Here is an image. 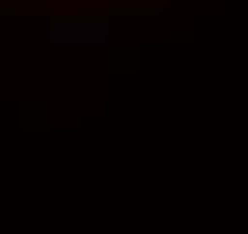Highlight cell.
<instances>
[{"mask_svg": "<svg viewBox=\"0 0 248 234\" xmlns=\"http://www.w3.org/2000/svg\"><path fill=\"white\" fill-rule=\"evenodd\" d=\"M112 29L101 18H79V22H54L50 40L54 43H108Z\"/></svg>", "mask_w": 248, "mask_h": 234, "instance_id": "6da1fadb", "label": "cell"}, {"mask_svg": "<svg viewBox=\"0 0 248 234\" xmlns=\"http://www.w3.org/2000/svg\"><path fill=\"white\" fill-rule=\"evenodd\" d=\"M130 4H158V0H130Z\"/></svg>", "mask_w": 248, "mask_h": 234, "instance_id": "7a4b0ae2", "label": "cell"}]
</instances>
